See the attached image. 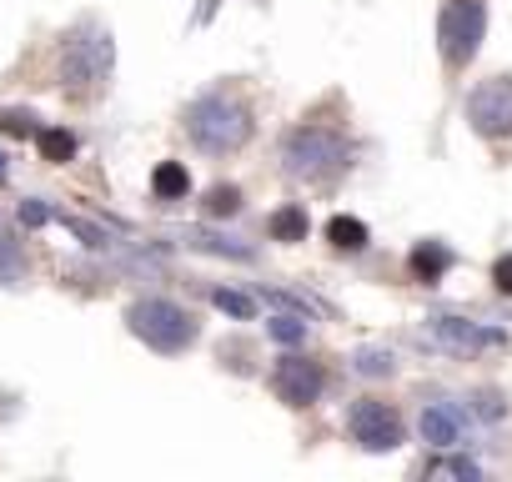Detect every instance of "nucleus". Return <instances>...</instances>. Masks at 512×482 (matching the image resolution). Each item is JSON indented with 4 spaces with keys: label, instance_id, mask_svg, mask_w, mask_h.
<instances>
[{
    "label": "nucleus",
    "instance_id": "obj_1",
    "mask_svg": "<svg viewBox=\"0 0 512 482\" xmlns=\"http://www.w3.org/2000/svg\"><path fill=\"white\" fill-rule=\"evenodd\" d=\"M111 71H116V41L106 26L96 21H81L66 41H61V91L76 96V101H91L111 86Z\"/></svg>",
    "mask_w": 512,
    "mask_h": 482
},
{
    "label": "nucleus",
    "instance_id": "obj_2",
    "mask_svg": "<svg viewBox=\"0 0 512 482\" xmlns=\"http://www.w3.org/2000/svg\"><path fill=\"white\" fill-rule=\"evenodd\" d=\"M186 136L206 156H231L251 141V111L226 91H206L186 106Z\"/></svg>",
    "mask_w": 512,
    "mask_h": 482
},
{
    "label": "nucleus",
    "instance_id": "obj_3",
    "mask_svg": "<svg viewBox=\"0 0 512 482\" xmlns=\"http://www.w3.org/2000/svg\"><path fill=\"white\" fill-rule=\"evenodd\" d=\"M347 161H352L347 136H337L327 126H297L282 141V166L297 181H332L337 171H347Z\"/></svg>",
    "mask_w": 512,
    "mask_h": 482
},
{
    "label": "nucleus",
    "instance_id": "obj_4",
    "mask_svg": "<svg viewBox=\"0 0 512 482\" xmlns=\"http://www.w3.org/2000/svg\"><path fill=\"white\" fill-rule=\"evenodd\" d=\"M126 327H131V337L136 342H146L151 352H161V357H176V352H186L191 342H196V317L186 312V307H176V302H166V297H146V302H131V312H126Z\"/></svg>",
    "mask_w": 512,
    "mask_h": 482
},
{
    "label": "nucleus",
    "instance_id": "obj_5",
    "mask_svg": "<svg viewBox=\"0 0 512 482\" xmlns=\"http://www.w3.org/2000/svg\"><path fill=\"white\" fill-rule=\"evenodd\" d=\"M487 36V6L482 0H447L442 21H437V41H442V61L447 66H467L477 56Z\"/></svg>",
    "mask_w": 512,
    "mask_h": 482
},
{
    "label": "nucleus",
    "instance_id": "obj_6",
    "mask_svg": "<svg viewBox=\"0 0 512 482\" xmlns=\"http://www.w3.org/2000/svg\"><path fill=\"white\" fill-rule=\"evenodd\" d=\"M467 121H472V131H482L487 141L512 136V81H507V76H492V81L472 86V96H467Z\"/></svg>",
    "mask_w": 512,
    "mask_h": 482
},
{
    "label": "nucleus",
    "instance_id": "obj_7",
    "mask_svg": "<svg viewBox=\"0 0 512 482\" xmlns=\"http://www.w3.org/2000/svg\"><path fill=\"white\" fill-rule=\"evenodd\" d=\"M347 427H352V442L367 447V452H392V447L402 442V417H397V407H387V402H377V397L357 402L352 417H347Z\"/></svg>",
    "mask_w": 512,
    "mask_h": 482
},
{
    "label": "nucleus",
    "instance_id": "obj_8",
    "mask_svg": "<svg viewBox=\"0 0 512 482\" xmlns=\"http://www.w3.org/2000/svg\"><path fill=\"white\" fill-rule=\"evenodd\" d=\"M427 337L442 352H457V357H477L487 347H502V327H482V322H467V317H432Z\"/></svg>",
    "mask_w": 512,
    "mask_h": 482
},
{
    "label": "nucleus",
    "instance_id": "obj_9",
    "mask_svg": "<svg viewBox=\"0 0 512 482\" xmlns=\"http://www.w3.org/2000/svg\"><path fill=\"white\" fill-rule=\"evenodd\" d=\"M272 387H277V397L287 407H312L322 397V387H327V372L317 362H307V357H282L277 372H272Z\"/></svg>",
    "mask_w": 512,
    "mask_h": 482
},
{
    "label": "nucleus",
    "instance_id": "obj_10",
    "mask_svg": "<svg viewBox=\"0 0 512 482\" xmlns=\"http://www.w3.org/2000/svg\"><path fill=\"white\" fill-rule=\"evenodd\" d=\"M417 427H422V442H432V447H457L462 432H467V417H462V407H452V402H427Z\"/></svg>",
    "mask_w": 512,
    "mask_h": 482
},
{
    "label": "nucleus",
    "instance_id": "obj_11",
    "mask_svg": "<svg viewBox=\"0 0 512 482\" xmlns=\"http://www.w3.org/2000/svg\"><path fill=\"white\" fill-rule=\"evenodd\" d=\"M151 191H156V201H186L191 171H186L181 161H161V166L151 171Z\"/></svg>",
    "mask_w": 512,
    "mask_h": 482
},
{
    "label": "nucleus",
    "instance_id": "obj_12",
    "mask_svg": "<svg viewBox=\"0 0 512 482\" xmlns=\"http://www.w3.org/2000/svg\"><path fill=\"white\" fill-rule=\"evenodd\" d=\"M26 252H21V241L0 231V287H21L26 282Z\"/></svg>",
    "mask_w": 512,
    "mask_h": 482
},
{
    "label": "nucleus",
    "instance_id": "obj_13",
    "mask_svg": "<svg viewBox=\"0 0 512 482\" xmlns=\"http://www.w3.org/2000/svg\"><path fill=\"white\" fill-rule=\"evenodd\" d=\"M327 241H332V247H342V252H362L367 247V226L357 216H332L327 221Z\"/></svg>",
    "mask_w": 512,
    "mask_h": 482
},
{
    "label": "nucleus",
    "instance_id": "obj_14",
    "mask_svg": "<svg viewBox=\"0 0 512 482\" xmlns=\"http://www.w3.org/2000/svg\"><path fill=\"white\" fill-rule=\"evenodd\" d=\"M36 146H41V161H51V166H61V161H71V156H76V136H71V131H61V126L36 131Z\"/></svg>",
    "mask_w": 512,
    "mask_h": 482
},
{
    "label": "nucleus",
    "instance_id": "obj_15",
    "mask_svg": "<svg viewBox=\"0 0 512 482\" xmlns=\"http://www.w3.org/2000/svg\"><path fill=\"white\" fill-rule=\"evenodd\" d=\"M272 236H277V241H302V236H307V211H302V206H282V211L272 216Z\"/></svg>",
    "mask_w": 512,
    "mask_h": 482
},
{
    "label": "nucleus",
    "instance_id": "obj_16",
    "mask_svg": "<svg viewBox=\"0 0 512 482\" xmlns=\"http://www.w3.org/2000/svg\"><path fill=\"white\" fill-rule=\"evenodd\" d=\"M447 262H452L447 247H417V252H412V272H417L422 282H437V277L447 272Z\"/></svg>",
    "mask_w": 512,
    "mask_h": 482
},
{
    "label": "nucleus",
    "instance_id": "obj_17",
    "mask_svg": "<svg viewBox=\"0 0 512 482\" xmlns=\"http://www.w3.org/2000/svg\"><path fill=\"white\" fill-rule=\"evenodd\" d=\"M352 362H357L362 377H387V372H392V352H382V347H362Z\"/></svg>",
    "mask_w": 512,
    "mask_h": 482
},
{
    "label": "nucleus",
    "instance_id": "obj_18",
    "mask_svg": "<svg viewBox=\"0 0 512 482\" xmlns=\"http://www.w3.org/2000/svg\"><path fill=\"white\" fill-rule=\"evenodd\" d=\"M211 302H216L221 312H231L236 322H246V317L256 312V302H251V297H241V292H226V287H221V292H211Z\"/></svg>",
    "mask_w": 512,
    "mask_h": 482
},
{
    "label": "nucleus",
    "instance_id": "obj_19",
    "mask_svg": "<svg viewBox=\"0 0 512 482\" xmlns=\"http://www.w3.org/2000/svg\"><path fill=\"white\" fill-rule=\"evenodd\" d=\"M236 206H241V191H236V186H216V191L206 196V211H211V216H231Z\"/></svg>",
    "mask_w": 512,
    "mask_h": 482
},
{
    "label": "nucleus",
    "instance_id": "obj_20",
    "mask_svg": "<svg viewBox=\"0 0 512 482\" xmlns=\"http://www.w3.org/2000/svg\"><path fill=\"white\" fill-rule=\"evenodd\" d=\"M267 332H272L277 342H287V347H292V342H302V337H307V322H302V317H272V327H267Z\"/></svg>",
    "mask_w": 512,
    "mask_h": 482
},
{
    "label": "nucleus",
    "instance_id": "obj_21",
    "mask_svg": "<svg viewBox=\"0 0 512 482\" xmlns=\"http://www.w3.org/2000/svg\"><path fill=\"white\" fill-rule=\"evenodd\" d=\"M492 282H497V292H507V297H512V252H507V257H497Z\"/></svg>",
    "mask_w": 512,
    "mask_h": 482
},
{
    "label": "nucleus",
    "instance_id": "obj_22",
    "mask_svg": "<svg viewBox=\"0 0 512 482\" xmlns=\"http://www.w3.org/2000/svg\"><path fill=\"white\" fill-rule=\"evenodd\" d=\"M46 216H51V211H46L41 201H26V206H21V221H26V226H41Z\"/></svg>",
    "mask_w": 512,
    "mask_h": 482
},
{
    "label": "nucleus",
    "instance_id": "obj_23",
    "mask_svg": "<svg viewBox=\"0 0 512 482\" xmlns=\"http://www.w3.org/2000/svg\"><path fill=\"white\" fill-rule=\"evenodd\" d=\"M0 176H6V156H0Z\"/></svg>",
    "mask_w": 512,
    "mask_h": 482
}]
</instances>
